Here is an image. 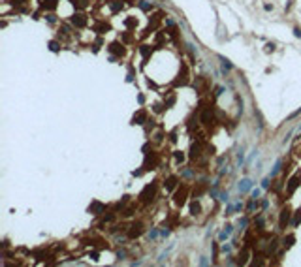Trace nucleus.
<instances>
[{
    "label": "nucleus",
    "instance_id": "obj_5",
    "mask_svg": "<svg viewBox=\"0 0 301 267\" xmlns=\"http://www.w3.org/2000/svg\"><path fill=\"white\" fill-rule=\"evenodd\" d=\"M237 160H239V164H241V162L245 160V154H243V152H239V156H237Z\"/></svg>",
    "mask_w": 301,
    "mask_h": 267
},
{
    "label": "nucleus",
    "instance_id": "obj_6",
    "mask_svg": "<svg viewBox=\"0 0 301 267\" xmlns=\"http://www.w3.org/2000/svg\"><path fill=\"white\" fill-rule=\"evenodd\" d=\"M262 186H264V188H267V186H269V179H264V182H262Z\"/></svg>",
    "mask_w": 301,
    "mask_h": 267
},
{
    "label": "nucleus",
    "instance_id": "obj_3",
    "mask_svg": "<svg viewBox=\"0 0 301 267\" xmlns=\"http://www.w3.org/2000/svg\"><path fill=\"white\" fill-rule=\"evenodd\" d=\"M258 196H260V190H258V188H256V190H254V192H252V200H256V198H258Z\"/></svg>",
    "mask_w": 301,
    "mask_h": 267
},
{
    "label": "nucleus",
    "instance_id": "obj_7",
    "mask_svg": "<svg viewBox=\"0 0 301 267\" xmlns=\"http://www.w3.org/2000/svg\"><path fill=\"white\" fill-rule=\"evenodd\" d=\"M299 132H301V128H299Z\"/></svg>",
    "mask_w": 301,
    "mask_h": 267
},
{
    "label": "nucleus",
    "instance_id": "obj_4",
    "mask_svg": "<svg viewBox=\"0 0 301 267\" xmlns=\"http://www.w3.org/2000/svg\"><path fill=\"white\" fill-rule=\"evenodd\" d=\"M228 198H230L228 194H220V200H222V201H228Z\"/></svg>",
    "mask_w": 301,
    "mask_h": 267
},
{
    "label": "nucleus",
    "instance_id": "obj_2",
    "mask_svg": "<svg viewBox=\"0 0 301 267\" xmlns=\"http://www.w3.org/2000/svg\"><path fill=\"white\" fill-rule=\"evenodd\" d=\"M230 235H232V226H226V230L220 233V239H226V237H230Z\"/></svg>",
    "mask_w": 301,
    "mask_h": 267
},
{
    "label": "nucleus",
    "instance_id": "obj_1",
    "mask_svg": "<svg viewBox=\"0 0 301 267\" xmlns=\"http://www.w3.org/2000/svg\"><path fill=\"white\" fill-rule=\"evenodd\" d=\"M252 186V181L250 179H243V181L239 182V192H248Z\"/></svg>",
    "mask_w": 301,
    "mask_h": 267
}]
</instances>
